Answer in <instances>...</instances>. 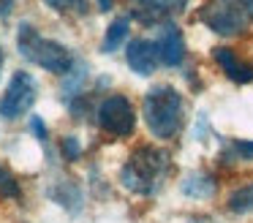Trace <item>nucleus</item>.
Wrapping results in <instances>:
<instances>
[{"label":"nucleus","mask_w":253,"mask_h":223,"mask_svg":"<svg viewBox=\"0 0 253 223\" xmlns=\"http://www.w3.org/2000/svg\"><path fill=\"white\" fill-rule=\"evenodd\" d=\"M126 63L131 65V71H136L139 76H150L161 65L158 44L150 38H133L126 46Z\"/></svg>","instance_id":"0eeeda50"},{"label":"nucleus","mask_w":253,"mask_h":223,"mask_svg":"<svg viewBox=\"0 0 253 223\" xmlns=\"http://www.w3.org/2000/svg\"><path fill=\"white\" fill-rule=\"evenodd\" d=\"M136 8L133 16L142 22H161L166 14L177 11V5H182V0H131Z\"/></svg>","instance_id":"9d476101"},{"label":"nucleus","mask_w":253,"mask_h":223,"mask_svg":"<svg viewBox=\"0 0 253 223\" xmlns=\"http://www.w3.org/2000/svg\"><path fill=\"white\" fill-rule=\"evenodd\" d=\"M182 190H185L188 196H193V199H207V196L215 193V179L210 177V174H204V172H193V174L185 177Z\"/></svg>","instance_id":"9b49d317"},{"label":"nucleus","mask_w":253,"mask_h":223,"mask_svg":"<svg viewBox=\"0 0 253 223\" xmlns=\"http://www.w3.org/2000/svg\"><path fill=\"white\" fill-rule=\"evenodd\" d=\"M248 11L242 0H204L199 8V22L218 36H240L248 30Z\"/></svg>","instance_id":"20e7f679"},{"label":"nucleus","mask_w":253,"mask_h":223,"mask_svg":"<svg viewBox=\"0 0 253 223\" xmlns=\"http://www.w3.org/2000/svg\"><path fill=\"white\" fill-rule=\"evenodd\" d=\"M87 76H90L87 74V65H84L82 60H77V63H74V68L66 74V82H63V95L74 98V92H77L84 82H87Z\"/></svg>","instance_id":"ddd939ff"},{"label":"nucleus","mask_w":253,"mask_h":223,"mask_svg":"<svg viewBox=\"0 0 253 223\" xmlns=\"http://www.w3.org/2000/svg\"><path fill=\"white\" fill-rule=\"evenodd\" d=\"M30 128H33V134L39 136V141H46V125L41 123V117H33V120H30Z\"/></svg>","instance_id":"6ab92c4d"},{"label":"nucleus","mask_w":253,"mask_h":223,"mask_svg":"<svg viewBox=\"0 0 253 223\" xmlns=\"http://www.w3.org/2000/svg\"><path fill=\"white\" fill-rule=\"evenodd\" d=\"M166 169H169V152L158 150V147H136L126 166L120 169V182L126 190L139 196H150L161 185Z\"/></svg>","instance_id":"7ed1b4c3"},{"label":"nucleus","mask_w":253,"mask_h":223,"mask_svg":"<svg viewBox=\"0 0 253 223\" xmlns=\"http://www.w3.org/2000/svg\"><path fill=\"white\" fill-rule=\"evenodd\" d=\"M155 44H158L161 65H169V68H174V65L182 63V57H185V38H182V33H180V27H177V25L166 22V25L161 27Z\"/></svg>","instance_id":"6e6552de"},{"label":"nucleus","mask_w":253,"mask_h":223,"mask_svg":"<svg viewBox=\"0 0 253 223\" xmlns=\"http://www.w3.org/2000/svg\"><path fill=\"white\" fill-rule=\"evenodd\" d=\"M0 196H19V182L3 163H0Z\"/></svg>","instance_id":"f3484780"},{"label":"nucleus","mask_w":253,"mask_h":223,"mask_svg":"<svg viewBox=\"0 0 253 223\" xmlns=\"http://www.w3.org/2000/svg\"><path fill=\"white\" fill-rule=\"evenodd\" d=\"M242 5H245L248 16H251V19H253V0H242Z\"/></svg>","instance_id":"412c9836"},{"label":"nucleus","mask_w":253,"mask_h":223,"mask_svg":"<svg viewBox=\"0 0 253 223\" xmlns=\"http://www.w3.org/2000/svg\"><path fill=\"white\" fill-rule=\"evenodd\" d=\"M17 49L25 60H30L33 65L49 71L55 76H66L74 68V54L66 44L55 41V38H46L36 30L30 22H22L17 30Z\"/></svg>","instance_id":"f03ea898"},{"label":"nucleus","mask_w":253,"mask_h":223,"mask_svg":"<svg viewBox=\"0 0 253 223\" xmlns=\"http://www.w3.org/2000/svg\"><path fill=\"white\" fill-rule=\"evenodd\" d=\"M36 103V79L28 71H17L11 82L6 85L0 95V117L3 120H19L28 114Z\"/></svg>","instance_id":"423d86ee"},{"label":"nucleus","mask_w":253,"mask_h":223,"mask_svg":"<svg viewBox=\"0 0 253 223\" xmlns=\"http://www.w3.org/2000/svg\"><path fill=\"white\" fill-rule=\"evenodd\" d=\"M44 3L57 14H87V0H44Z\"/></svg>","instance_id":"dca6fc26"},{"label":"nucleus","mask_w":253,"mask_h":223,"mask_svg":"<svg viewBox=\"0 0 253 223\" xmlns=\"http://www.w3.org/2000/svg\"><path fill=\"white\" fill-rule=\"evenodd\" d=\"M95 120H98L104 134L126 139L136 128V109L126 95H106L95 109Z\"/></svg>","instance_id":"39448f33"},{"label":"nucleus","mask_w":253,"mask_h":223,"mask_svg":"<svg viewBox=\"0 0 253 223\" xmlns=\"http://www.w3.org/2000/svg\"><path fill=\"white\" fill-rule=\"evenodd\" d=\"M223 158H226V163H234V161H253V141H242V139L231 141V144L226 147Z\"/></svg>","instance_id":"2eb2a0df"},{"label":"nucleus","mask_w":253,"mask_h":223,"mask_svg":"<svg viewBox=\"0 0 253 223\" xmlns=\"http://www.w3.org/2000/svg\"><path fill=\"white\" fill-rule=\"evenodd\" d=\"M226 204H229L231 212H251L253 210V179L248 185H242V188H237Z\"/></svg>","instance_id":"4468645a"},{"label":"nucleus","mask_w":253,"mask_h":223,"mask_svg":"<svg viewBox=\"0 0 253 223\" xmlns=\"http://www.w3.org/2000/svg\"><path fill=\"white\" fill-rule=\"evenodd\" d=\"M128 30H131V22L126 19V16H120V19H115L109 27H106V36H104V41H101V52H115L117 46H120L123 41H126V36H128Z\"/></svg>","instance_id":"f8f14e48"},{"label":"nucleus","mask_w":253,"mask_h":223,"mask_svg":"<svg viewBox=\"0 0 253 223\" xmlns=\"http://www.w3.org/2000/svg\"><path fill=\"white\" fill-rule=\"evenodd\" d=\"M112 3H115V0H98V8H101V11H109Z\"/></svg>","instance_id":"aec40b11"},{"label":"nucleus","mask_w":253,"mask_h":223,"mask_svg":"<svg viewBox=\"0 0 253 223\" xmlns=\"http://www.w3.org/2000/svg\"><path fill=\"white\" fill-rule=\"evenodd\" d=\"M3 65H6V52H3V46H0V74H3Z\"/></svg>","instance_id":"4be33fe9"},{"label":"nucleus","mask_w":253,"mask_h":223,"mask_svg":"<svg viewBox=\"0 0 253 223\" xmlns=\"http://www.w3.org/2000/svg\"><path fill=\"white\" fill-rule=\"evenodd\" d=\"M142 117L155 139H174L185 120V101L171 85H155L144 92Z\"/></svg>","instance_id":"f257e3e1"},{"label":"nucleus","mask_w":253,"mask_h":223,"mask_svg":"<svg viewBox=\"0 0 253 223\" xmlns=\"http://www.w3.org/2000/svg\"><path fill=\"white\" fill-rule=\"evenodd\" d=\"M212 57H215V63L220 65V71H223V74L229 76L231 82H237V85L253 82V65L245 63V60H242L240 54L234 52V49L218 46V49H212Z\"/></svg>","instance_id":"1a4fd4ad"},{"label":"nucleus","mask_w":253,"mask_h":223,"mask_svg":"<svg viewBox=\"0 0 253 223\" xmlns=\"http://www.w3.org/2000/svg\"><path fill=\"white\" fill-rule=\"evenodd\" d=\"M79 152H82V147H79V141L74 139V136H68L66 141H63V155H66V161H77Z\"/></svg>","instance_id":"a211bd4d"}]
</instances>
